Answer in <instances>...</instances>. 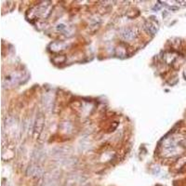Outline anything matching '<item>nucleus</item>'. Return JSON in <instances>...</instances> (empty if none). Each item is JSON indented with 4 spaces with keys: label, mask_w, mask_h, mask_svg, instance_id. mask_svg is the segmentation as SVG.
Instances as JSON below:
<instances>
[{
    "label": "nucleus",
    "mask_w": 186,
    "mask_h": 186,
    "mask_svg": "<svg viewBox=\"0 0 186 186\" xmlns=\"http://www.w3.org/2000/svg\"><path fill=\"white\" fill-rule=\"evenodd\" d=\"M120 36L125 40H132L135 37V31L129 27L123 28L120 30Z\"/></svg>",
    "instance_id": "1"
},
{
    "label": "nucleus",
    "mask_w": 186,
    "mask_h": 186,
    "mask_svg": "<svg viewBox=\"0 0 186 186\" xmlns=\"http://www.w3.org/2000/svg\"><path fill=\"white\" fill-rule=\"evenodd\" d=\"M42 168L36 165H32L28 168L26 174L28 176H34V177H39L42 174Z\"/></svg>",
    "instance_id": "2"
},
{
    "label": "nucleus",
    "mask_w": 186,
    "mask_h": 186,
    "mask_svg": "<svg viewBox=\"0 0 186 186\" xmlns=\"http://www.w3.org/2000/svg\"><path fill=\"white\" fill-rule=\"evenodd\" d=\"M43 126H44V116L42 115H39V116L36 118L35 121V125H34V132L37 134H39L41 132V130L43 129Z\"/></svg>",
    "instance_id": "3"
},
{
    "label": "nucleus",
    "mask_w": 186,
    "mask_h": 186,
    "mask_svg": "<svg viewBox=\"0 0 186 186\" xmlns=\"http://www.w3.org/2000/svg\"><path fill=\"white\" fill-rule=\"evenodd\" d=\"M144 27H145V29L147 30V32L151 33L152 34H156V32H157V27L156 26V24H154V23L151 22H145Z\"/></svg>",
    "instance_id": "4"
}]
</instances>
